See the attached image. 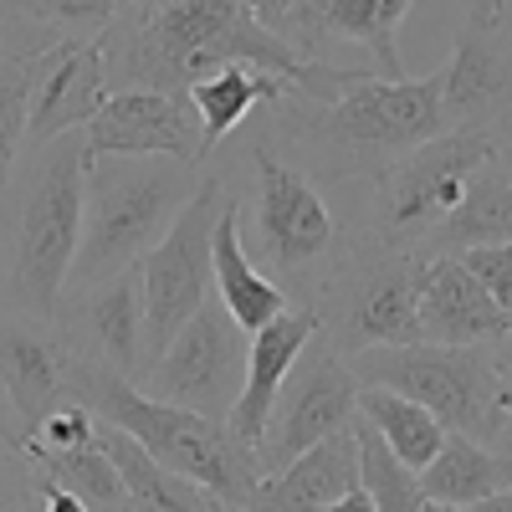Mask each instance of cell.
<instances>
[{"label": "cell", "instance_id": "25", "mask_svg": "<svg viewBox=\"0 0 512 512\" xmlns=\"http://www.w3.org/2000/svg\"><path fill=\"white\" fill-rule=\"evenodd\" d=\"M359 415L379 431V441L390 446L410 472H420V466H431L441 441H446V425L425 410L420 400L410 395H395L384 390V384H359Z\"/></svg>", "mask_w": 512, "mask_h": 512}, {"label": "cell", "instance_id": "18", "mask_svg": "<svg viewBox=\"0 0 512 512\" xmlns=\"http://www.w3.org/2000/svg\"><path fill=\"white\" fill-rule=\"evenodd\" d=\"M57 41H62V31H52L36 16H6L0 21V200H6V185L21 164L31 98H36L41 67H47Z\"/></svg>", "mask_w": 512, "mask_h": 512}, {"label": "cell", "instance_id": "42", "mask_svg": "<svg viewBox=\"0 0 512 512\" xmlns=\"http://www.w3.org/2000/svg\"><path fill=\"white\" fill-rule=\"evenodd\" d=\"M420 512H466V507H456V502H431V497H425Z\"/></svg>", "mask_w": 512, "mask_h": 512}, {"label": "cell", "instance_id": "46", "mask_svg": "<svg viewBox=\"0 0 512 512\" xmlns=\"http://www.w3.org/2000/svg\"><path fill=\"white\" fill-rule=\"evenodd\" d=\"M6 16H11V11H0V21H6Z\"/></svg>", "mask_w": 512, "mask_h": 512}, {"label": "cell", "instance_id": "3", "mask_svg": "<svg viewBox=\"0 0 512 512\" xmlns=\"http://www.w3.org/2000/svg\"><path fill=\"white\" fill-rule=\"evenodd\" d=\"M88 144L82 128L26 144L0 200V303L6 313L57 323L67 277L82 246Z\"/></svg>", "mask_w": 512, "mask_h": 512}, {"label": "cell", "instance_id": "32", "mask_svg": "<svg viewBox=\"0 0 512 512\" xmlns=\"http://www.w3.org/2000/svg\"><path fill=\"white\" fill-rule=\"evenodd\" d=\"M246 11L262 21L267 31H277L287 47L303 52V41H308V11H313V0H246Z\"/></svg>", "mask_w": 512, "mask_h": 512}, {"label": "cell", "instance_id": "16", "mask_svg": "<svg viewBox=\"0 0 512 512\" xmlns=\"http://www.w3.org/2000/svg\"><path fill=\"white\" fill-rule=\"evenodd\" d=\"M415 313L425 344H492L512 328V318L466 272L461 256H420L415 262Z\"/></svg>", "mask_w": 512, "mask_h": 512}, {"label": "cell", "instance_id": "44", "mask_svg": "<svg viewBox=\"0 0 512 512\" xmlns=\"http://www.w3.org/2000/svg\"><path fill=\"white\" fill-rule=\"evenodd\" d=\"M216 512H231V507H226V502H216Z\"/></svg>", "mask_w": 512, "mask_h": 512}, {"label": "cell", "instance_id": "21", "mask_svg": "<svg viewBox=\"0 0 512 512\" xmlns=\"http://www.w3.org/2000/svg\"><path fill=\"white\" fill-rule=\"evenodd\" d=\"M410 6L415 0H313L303 57L328 62L333 41H354L379 77H405V62L395 52V31Z\"/></svg>", "mask_w": 512, "mask_h": 512}, {"label": "cell", "instance_id": "4", "mask_svg": "<svg viewBox=\"0 0 512 512\" xmlns=\"http://www.w3.org/2000/svg\"><path fill=\"white\" fill-rule=\"evenodd\" d=\"M210 164L175 154H103L88 159V205H82V246L67 292H82L123 267H139L164 241L175 216L195 200Z\"/></svg>", "mask_w": 512, "mask_h": 512}, {"label": "cell", "instance_id": "1", "mask_svg": "<svg viewBox=\"0 0 512 512\" xmlns=\"http://www.w3.org/2000/svg\"><path fill=\"white\" fill-rule=\"evenodd\" d=\"M226 164H216L231 180V195L241 205V241H251L246 251H256L262 267L292 303H318V292L333 272V262L344 256L354 226L349 216L328 200L323 180L303 159L282 154L277 134L262 128H236L221 144Z\"/></svg>", "mask_w": 512, "mask_h": 512}, {"label": "cell", "instance_id": "40", "mask_svg": "<svg viewBox=\"0 0 512 512\" xmlns=\"http://www.w3.org/2000/svg\"><path fill=\"white\" fill-rule=\"evenodd\" d=\"M466 6V21H492L502 11V0H461Z\"/></svg>", "mask_w": 512, "mask_h": 512}, {"label": "cell", "instance_id": "13", "mask_svg": "<svg viewBox=\"0 0 512 512\" xmlns=\"http://www.w3.org/2000/svg\"><path fill=\"white\" fill-rule=\"evenodd\" d=\"M88 159L103 154H175L210 164V144L190 93H159V88H123L108 93V103L82 128Z\"/></svg>", "mask_w": 512, "mask_h": 512}, {"label": "cell", "instance_id": "31", "mask_svg": "<svg viewBox=\"0 0 512 512\" xmlns=\"http://www.w3.org/2000/svg\"><path fill=\"white\" fill-rule=\"evenodd\" d=\"M41 502V487H36V466L21 446H6L0 441V512H26Z\"/></svg>", "mask_w": 512, "mask_h": 512}, {"label": "cell", "instance_id": "45", "mask_svg": "<svg viewBox=\"0 0 512 512\" xmlns=\"http://www.w3.org/2000/svg\"><path fill=\"white\" fill-rule=\"evenodd\" d=\"M26 512H41V502H36V507H26Z\"/></svg>", "mask_w": 512, "mask_h": 512}, {"label": "cell", "instance_id": "2", "mask_svg": "<svg viewBox=\"0 0 512 512\" xmlns=\"http://www.w3.org/2000/svg\"><path fill=\"white\" fill-rule=\"evenodd\" d=\"M277 144L292 149L323 185H338L349 200L390 159L446 134L441 123V72L431 77H369L338 103H308L287 93L262 108Z\"/></svg>", "mask_w": 512, "mask_h": 512}, {"label": "cell", "instance_id": "29", "mask_svg": "<svg viewBox=\"0 0 512 512\" xmlns=\"http://www.w3.org/2000/svg\"><path fill=\"white\" fill-rule=\"evenodd\" d=\"M98 441V415L82 405L77 395H67L62 405H52V415L26 436V446H52V451H77Z\"/></svg>", "mask_w": 512, "mask_h": 512}, {"label": "cell", "instance_id": "37", "mask_svg": "<svg viewBox=\"0 0 512 512\" xmlns=\"http://www.w3.org/2000/svg\"><path fill=\"white\" fill-rule=\"evenodd\" d=\"M487 451L507 466V472H512V410L502 415V425H497V431H492V441H487Z\"/></svg>", "mask_w": 512, "mask_h": 512}, {"label": "cell", "instance_id": "5", "mask_svg": "<svg viewBox=\"0 0 512 512\" xmlns=\"http://www.w3.org/2000/svg\"><path fill=\"white\" fill-rule=\"evenodd\" d=\"M72 395L98 420L123 425L159 466H169V472H180L185 482L205 487L231 512L256 492V482H262L256 451L231 436L226 420H205L195 410L164 405V400L144 395L134 379H123L103 364H88V359H72Z\"/></svg>", "mask_w": 512, "mask_h": 512}, {"label": "cell", "instance_id": "38", "mask_svg": "<svg viewBox=\"0 0 512 512\" xmlns=\"http://www.w3.org/2000/svg\"><path fill=\"white\" fill-rule=\"evenodd\" d=\"M323 512H379V507H374V497H369V492H364V482H359L354 492H344L338 502H328Z\"/></svg>", "mask_w": 512, "mask_h": 512}, {"label": "cell", "instance_id": "36", "mask_svg": "<svg viewBox=\"0 0 512 512\" xmlns=\"http://www.w3.org/2000/svg\"><path fill=\"white\" fill-rule=\"evenodd\" d=\"M0 441H6V446H26L21 415H16V405H11V395H6V390H0Z\"/></svg>", "mask_w": 512, "mask_h": 512}, {"label": "cell", "instance_id": "19", "mask_svg": "<svg viewBox=\"0 0 512 512\" xmlns=\"http://www.w3.org/2000/svg\"><path fill=\"white\" fill-rule=\"evenodd\" d=\"M313 333H318V308H308V303H292V308L277 313L267 328L251 333L246 390H241V400H236V410H231V420H226L231 436H236L241 446L256 451V441H262V425H267V415H272V400H277V390H282V379H287V369L297 364V354L308 349Z\"/></svg>", "mask_w": 512, "mask_h": 512}, {"label": "cell", "instance_id": "24", "mask_svg": "<svg viewBox=\"0 0 512 512\" xmlns=\"http://www.w3.org/2000/svg\"><path fill=\"white\" fill-rule=\"evenodd\" d=\"M287 93H292V82H282V77H272V72H256V67H221V72L200 77L195 88H190V103H195V113H200V128H205L210 154H216L256 108H272V103H282Z\"/></svg>", "mask_w": 512, "mask_h": 512}, {"label": "cell", "instance_id": "27", "mask_svg": "<svg viewBox=\"0 0 512 512\" xmlns=\"http://www.w3.org/2000/svg\"><path fill=\"white\" fill-rule=\"evenodd\" d=\"M36 466V477H47L57 487H67L72 497H82L93 512H134L118 466L103 456V446H77V451H52V446H21Z\"/></svg>", "mask_w": 512, "mask_h": 512}, {"label": "cell", "instance_id": "17", "mask_svg": "<svg viewBox=\"0 0 512 512\" xmlns=\"http://www.w3.org/2000/svg\"><path fill=\"white\" fill-rule=\"evenodd\" d=\"M108 103V57L103 41H82L62 36L47 67H41L36 98H31V123H26V144H47L72 128H88L93 113Z\"/></svg>", "mask_w": 512, "mask_h": 512}, {"label": "cell", "instance_id": "20", "mask_svg": "<svg viewBox=\"0 0 512 512\" xmlns=\"http://www.w3.org/2000/svg\"><path fill=\"white\" fill-rule=\"evenodd\" d=\"M354 487H359V436L349 425V431H338L297 461H287L282 472L262 477L236 512H323Z\"/></svg>", "mask_w": 512, "mask_h": 512}, {"label": "cell", "instance_id": "34", "mask_svg": "<svg viewBox=\"0 0 512 512\" xmlns=\"http://www.w3.org/2000/svg\"><path fill=\"white\" fill-rule=\"evenodd\" d=\"M487 354H492V369H497V384H502V400H507V410H512V328H507L502 338H492Z\"/></svg>", "mask_w": 512, "mask_h": 512}, {"label": "cell", "instance_id": "41", "mask_svg": "<svg viewBox=\"0 0 512 512\" xmlns=\"http://www.w3.org/2000/svg\"><path fill=\"white\" fill-rule=\"evenodd\" d=\"M41 6V0H0V11H11V16H31Z\"/></svg>", "mask_w": 512, "mask_h": 512}, {"label": "cell", "instance_id": "8", "mask_svg": "<svg viewBox=\"0 0 512 512\" xmlns=\"http://www.w3.org/2000/svg\"><path fill=\"white\" fill-rule=\"evenodd\" d=\"M349 369L359 384H384L395 395L420 400L446 425V436L487 446L507 415L487 344H384L354 354Z\"/></svg>", "mask_w": 512, "mask_h": 512}, {"label": "cell", "instance_id": "9", "mask_svg": "<svg viewBox=\"0 0 512 512\" xmlns=\"http://www.w3.org/2000/svg\"><path fill=\"white\" fill-rule=\"evenodd\" d=\"M231 200H236L231 180L210 164L195 200L175 216L164 241L139 262V277H144V359L149 364L175 344V333L216 297V262H210V256H216V221Z\"/></svg>", "mask_w": 512, "mask_h": 512}, {"label": "cell", "instance_id": "35", "mask_svg": "<svg viewBox=\"0 0 512 512\" xmlns=\"http://www.w3.org/2000/svg\"><path fill=\"white\" fill-rule=\"evenodd\" d=\"M36 487H41V512H93L82 497H72L67 487H57V482H47V477H36Z\"/></svg>", "mask_w": 512, "mask_h": 512}, {"label": "cell", "instance_id": "15", "mask_svg": "<svg viewBox=\"0 0 512 512\" xmlns=\"http://www.w3.org/2000/svg\"><path fill=\"white\" fill-rule=\"evenodd\" d=\"M0 390L11 395L26 436L72 395V349L57 323L0 313Z\"/></svg>", "mask_w": 512, "mask_h": 512}, {"label": "cell", "instance_id": "23", "mask_svg": "<svg viewBox=\"0 0 512 512\" xmlns=\"http://www.w3.org/2000/svg\"><path fill=\"white\" fill-rule=\"evenodd\" d=\"M497 241H512V185L487 159L472 175V185H466L461 205L425 236V246L415 256H461L472 246H497Z\"/></svg>", "mask_w": 512, "mask_h": 512}, {"label": "cell", "instance_id": "22", "mask_svg": "<svg viewBox=\"0 0 512 512\" xmlns=\"http://www.w3.org/2000/svg\"><path fill=\"white\" fill-rule=\"evenodd\" d=\"M216 297L226 303V313L246 328V333H256V328H267L277 313H287L292 308V297L251 262V251H246V241H241V205L231 200L226 210H221V221H216Z\"/></svg>", "mask_w": 512, "mask_h": 512}, {"label": "cell", "instance_id": "6", "mask_svg": "<svg viewBox=\"0 0 512 512\" xmlns=\"http://www.w3.org/2000/svg\"><path fill=\"white\" fill-rule=\"evenodd\" d=\"M487 159H492L487 128H446V134L415 144L410 154L379 169L354 195L349 226L379 241H395L405 251H420L425 236L461 205L466 185H472V175Z\"/></svg>", "mask_w": 512, "mask_h": 512}, {"label": "cell", "instance_id": "11", "mask_svg": "<svg viewBox=\"0 0 512 512\" xmlns=\"http://www.w3.org/2000/svg\"><path fill=\"white\" fill-rule=\"evenodd\" d=\"M354 420H359V379L349 359L313 333L272 400L262 441H256V472L262 477L282 472L287 461H297L303 451H313L318 441L338 431H349Z\"/></svg>", "mask_w": 512, "mask_h": 512}, {"label": "cell", "instance_id": "26", "mask_svg": "<svg viewBox=\"0 0 512 512\" xmlns=\"http://www.w3.org/2000/svg\"><path fill=\"white\" fill-rule=\"evenodd\" d=\"M512 487V472L482 446V441H466V436H446L436 461L420 466V492L431 502H456V507H472L492 492Z\"/></svg>", "mask_w": 512, "mask_h": 512}, {"label": "cell", "instance_id": "30", "mask_svg": "<svg viewBox=\"0 0 512 512\" xmlns=\"http://www.w3.org/2000/svg\"><path fill=\"white\" fill-rule=\"evenodd\" d=\"M461 262H466V272H472V277L497 297V308L512 318V241L472 246V251H461Z\"/></svg>", "mask_w": 512, "mask_h": 512}, {"label": "cell", "instance_id": "33", "mask_svg": "<svg viewBox=\"0 0 512 512\" xmlns=\"http://www.w3.org/2000/svg\"><path fill=\"white\" fill-rule=\"evenodd\" d=\"M487 134H492V164L502 169V180L512 185V113H502Z\"/></svg>", "mask_w": 512, "mask_h": 512}, {"label": "cell", "instance_id": "28", "mask_svg": "<svg viewBox=\"0 0 512 512\" xmlns=\"http://www.w3.org/2000/svg\"><path fill=\"white\" fill-rule=\"evenodd\" d=\"M36 21H47L62 36H82V41H103L118 26V0H41L31 11Z\"/></svg>", "mask_w": 512, "mask_h": 512}, {"label": "cell", "instance_id": "12", "mask_svg": "<svg viewBox=\"0 0 512 512\" xmlns=\"http://www.w3.org/2000/svg\"><path fill=\"white\" fill-rule=\"evenodd\" d=\"M57 328L67 338L72 359L103 364L123 379H144L149 359H144V277L139 267H123L82 292L62 297Z\"/></svg>", "mask_w": 512, "mask_h": 512}, {"label": "cell", "instance_id": "39", "mask_svg": "<svg viewBox=\"0 0 512 512\" xmlns=\"http://www.w3.org/2000/svg\"><path fill=\"white\" fill-rule=\"evenodd\" d=\"M466 512H512V487H502V492H492V497H482V502H472Z\"/></svg>", "mask_w": 512, "mask_h": 512}, {"label": "cell", "instance_id": "14", "mask_svg": "<svg viewBox=\"0 0 512 512\" xmlns=\"http://www.w3.org/2000/svg\"><path fill=\"white\" fill-rule=\"evenodd\" d=\"M502 113H512V21L507 11L492 21L461 16L451 62L441 67V123L492 128Z\"/></svg>", "mask_w": 512, "mask_h": 512}, {"label": "cell", "instance_id": "43", "mask_svg": "<svg viewBox=\"0 0 512 512\" xmlns=\"http://www.w3.org/2000/svg\"><path fill=\"white\" fill-rule=\"evenodd\" d=\"M502 11H507V21H512V0H502Z\"/></svg>", "mask_w": 512, "mask_h": 512}, {"label": "cell", "instance_id": "10", "mask_svg": "<svg viewBox=\"0 0 512 512\" xmlns=\"http://www.w3.org/2000/svg\"><path fill=\"white\" fill-rule=\"evenodd\" d=\"M246 354H251V333L226 313L221 297H210L175 333V344L144 369L139 390L164 405L195 410L205 420H231L246 390Z\"/></svg>", "mask_w": 512, "mask_h": 512}, {"label": "cell", "instance_id": "7", "mask_svg": "<svg viewBox=\"0 0 512 512\" xmlns=\"http://www.w3.org/2000/svg\"><path fill=\"white\" fill-rule=\"evenodd\" d=\"M415 262V251L354 231L313 303L323 344L344 359L384 344H425L415 313Z\"/></svg>", "mask_w": 512, "mask_h": 512}]
</instances>
